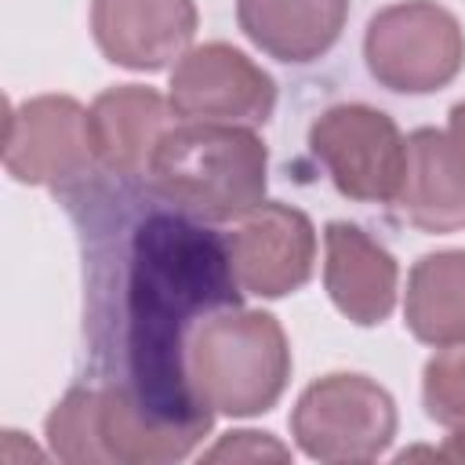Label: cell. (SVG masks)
I'll use <instances>...</instances> for the list:
<instances>
[{
    "label": "cell",
    "mask_w": 465,
    "mask_h": 465,
    "mask_svg": "<svg viewBox=\"0 0 465 465\" xmlns=\"http://www.w3.org/2000/svg\"><path fill=\"white\" fill-rule=\"evenodd\" d=\"M240 294L222 232L174 207L149 211L124 247L116 381L160 418L207 436L214 411L189 378V338L207 316L236 309Z\"/></svg>",
    "instance_id": "cell-1"
},
{
    "label": "cell",
    "mask_w": 465,
    "mask_h": 465,
    "mask_svg": "<svg viewBox=\"0 0 465 465\" xmlns=\"http://www.w3.org/2000/svg\"><path fill=\"white\" fill-rule=\"evenodd\" d=\"M269 149L254 127L178 120L156 145L145 182L167 207L207 225L240 222L265 200Z\"/></svg>",
    "instance_id": "cell-2"
},
{
    "label": "cell",
    "mask_w": 465,
    "mask_h": 465,
    "mask_svg": "<svg viewBox=\"0 0 465 465\" xmlns=\"http://www.w3.org/2000/svg\"><path fill=\"white\" fill-rule=\"evenodd\" d=\"M189 378L200 400L225 418H254L280 403L291 378V345L272 312L225 309L189 338Z\"/></svg>",
    "instance_id": "cell-3"
},
{
    "label": "cell",
    "mask_w": 465,
    "mask_h": 465,
    "mask_svg": "<svg viewBox=\"0 0 465 465\" xmlns=\"http://www.w3.org/2000/svg\"><path fill=\"white\" fill-rule=\"evenodd\" d=\"M400 414L385 385L356 371H334L305 385L291 411L298 450L327 465H360L389 450Z\"/></svg>",
    "instance_id": "cell-4"
},
{
    "label": "cell",
    "mask_w": 465,
    "mask_h": 465,
    "mask_svg": "<svg viewBox=\"0 0 465 465\" xmlns=\"http://www.w3.org/2000/svg\"><path fill=\"white\" fill-rule=\"evenodd\" d=\"M371 76L396 94H432L465 65V29L436 0H400L371 15L363 33Z\"/></svg>",
    "instance_id": "cell-5"
},
{
    "label": "cell",
    "mask_w": 465,
    "mask_h": 465,
    "mask_svg": "<svg viewBox=\"0 0 465 465\" xmlns=\"http://www.w3.org/2000/svg\"><path fill=\"white\" fill-rule=\"evenodd\" d=\"M309 149L345 200L392 203L407 163V138L389 113L363 102L331 105L312 120Z\"/></svg>",
    "instance_id": "cell-6"
},
{
    "label": "cell",
    "mask_w": 465,
    "mask_h": 465,
    "mask_svg": "<svg viewBox=\"0 0 465 465\" xmlns=\"http://www.w3.org/2000/svg\"><path fill=\"white\" fill-rule=\"evenodd\" d=\"M4 167L22 185L69 189L98 171L91 113L69 94H36L7 109Z\"/></svg>",
    "instance_id": "cell-7"
},
{
    "label": "cell",
    "mask_w": 465,
    "mask_h": 465,
    "mask_svg": "<svg viewBox=\"0 0 465 465\" xmlns=\"http://www.w3.org/2000/svg\"><path fill=\"white\" fill-rule=\"evenodd\" d=\"M167 98L178 120L262 127L276 109V84L240 47L211 40L174 62Z\"/></svg>",
    "instance_id": "cell-8"
},
{
    "label": "cell",
    "mask_w": 465,
    "mask_h": 465,
    "mask_svg": "<svg viewBox=\"0 0 465 465\" xmlns=\"http://www.w3.org/2000/svg\"><path fill=\"white\" fill-rule=\"evenodd\" d=\"M232 272L243 294L287 298L309 283L316 269V229L305 211L262 200L225 236Z\"/></svg>",
    "instance_id": "cell-9"
},
{
    "label": "cell",
    "mask_w": 465,
    "mask_h": 465,
    "mask_svg": "<svg viewBox=\"0 0 465 465\" xmlns=\"http://www.w3.org/2000/svg\"><path fill=\"white\" fill-rule=\"evenodd\" d=\"M196 0H94L91 36L98 51L131 73L174 65L196 36Z\"/></svg>",
    "instance_id": "cell-10"
},
{
    "label": "cell",
    "mask_w": 465,
    "mask_h": 465,
    "mask_svg": "<svg viewBox=\"0 0 465 465\" xmlns=\"http://www.w3.org/2000/svg\"><path fill=\"white\" fill-rule=\"evenodd\" d=\"M87 113L98 171L113 178H145L160 138L178 124L171 98L145 84L109 87L87 105Z\"/></svg>",
    "instance_id": "cell-11"
},
{
    "label": "cell",
    "mask_w": 465,
    "mask_h": 465,
    "mask_svg": "<svg viewBox=\"0 0 465 465\" xmlns=\"http://www.w3.org/2000/svg\"><path fill=\"white\" fill-rule=\"evenodd\" d=\"M323 287L345 320L378 327L396 309L400 265L360 225L331 222L323 229Z\"/></svg>",
    "instance_id": "cell-12"
},
{
    "label": "cell",
    "mask_w": 465,
    "mask_h": 465,
    "mask_svg": "<svg viewBox=\"0 0 465 465\" xmlns=\"http://www.w3.org/2000/svg\"><path fill=\"white\" fill-rule=\"evenodd\" d=\"M392 207L421 232L465 229V163L447 131L418 127L407 134V163Z\"/></svg>",
    "instance_id": "cell-13"
},
{
    "label": "cell",
    "mask_w": 465,
    "mask_h": 465,
    "mask_svg": "<svg viewBox=\"0 0 465 465\" xmlns=\"http://www.w3.org/2000/svg\"><path fill=\"white\" fill-rule=\"evenodd\" d=\"M94 421H98L105 461H116V465L182 461L203 443V432L160 418L134 396L131 385L116 378L94 389Z\"/></svg>",
    "instance_id": "cell-14"
},
{
    "label": "cell",
    "mask_w": 465,
    "mask_h": 465,
    "mask_svg": "<svg viewBox=\"0 0 465 465\" xmlns=\"http://www.w3.org/2000/svg\"><path fill=\"white\" fill-rule=\"evenodd\" d=\"M349 18V0H236L243 36L276 62H316L327 54Z\"/></svg>",
    "instance_id": "cell-15"
},
{
    "label": "cell",
    "mask_w": 465,
    "mask_h": 465,
    "mask_svg": "<svg viewBox=\"0 0 465 465\" xmlns=\"http://www.w3.org/2000/svg\"><path fill=\"white\" fill-rule=\"evenodd\" d=\"M403 323L432 349L465 341V251H432L411 265Z\"/></svg>",
    "instance_id": "cell-16"
},
{
    "label": "cell",
    "mask_w": 465,
    "mask_h": 465,
    "mask_svg": "<svg viewBox=\"0 0 465 465\" xmlns=\"http://www.w3.org/2000/svg\"><path fill=\"white\" fill-rule=\"evenodd\" d=\"M44 436L51 443V454L69 465H109L102 440H98V421H94V389L91 385H73L54 411L47 414Z\"/></svg>",
    "instance_id": "cell-17"
},
{
    "label": "cell",
    "mask_w": 465,
    "mask_h": 465,
    "mask_svg": "<svg viewBox=\"0 0 465 465\" xmlns=\"http://www.w3.org/2000/svg\"><path fill=\"white\" fill-rule=\"evenodd\" d=\"M421 403L425 414L447 432L465 429V341L443 345L429 356L421 371Z\"/></svg>",
    "instance_id": "cell-18"
},
{
    "label": "cell",
    "mask_w": 465,
    "mask_h": 465,
    "mask_svg": "<svg viewBox=\"0 0 465 465\" xmlns=\"http://www.w3.org/2000/svg\"><path fill=\"white\" fill-rule=\"evenodd\" d=\"M200 458L203 461H291V447L280 443L272 432L236 429L218 436V443L207 447Z\"/></svg>",
    "instance_id": "cell-19"
},
{
    "label": "cell",
    "mask_w": 465,
    "mask_h": 465,
    "mask_svg": "<svg viewBox=\"0 0 465 465\" xmlns=\"http://www.w3.org/2000/svg\"><path fill=\"white\" fill-rule=\"evenodd\" d=\"M447 138H450L454 153H458L461 163H465V102L450 105V116H447Z\"/></svg>",
    "instance_id": "cell-20"
},
{
    "label": "cell",
    "mask_w": 465,
    "mask_h": 465,
    "mask_svg": "<svg viewBox=\"0 0 465 465\" xmlns=\"http://www.w3.org/2000/svg\"><path fill=\"white\" fill-rule=\"evenodd\" d=\"M440 454H443V461H458V465H465V429L450 432L447 443L440 447Z\"/></svg>",
    "instance_id": "cell-21"
}]
</instances>
